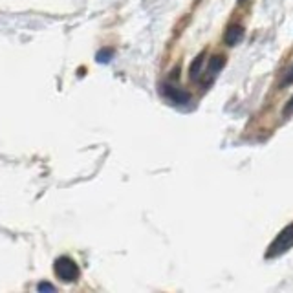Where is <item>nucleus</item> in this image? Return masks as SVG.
Returning a JSON list of instances; mask_svg holds the SVG:
<instances>
[{"label":"nucleus","instance_id":"nucleus-6","mask_svg":"<svg viewBox=\"0 0 293 293\" xmlns=\"http://www.w3.org/2000/svg\"><path fill=\"white\" fill-rule=\"evenodd\" d=\"M202 66H203V53L202 55H198V57L193 61V65H191V68H189V77L193 79V81H198L200 72H202Z\"/></svg>","mask_w":293,"mask_h":293},{"label":"nucleus","instance_id":"nucleus-2","mask_svg":"<svg viewBox=\"0 0 293 293\" xmlns=\"http://www.w3.org/2000/svg\"><path fill=\"white\" fill-rule=\"evenodd\" d=\"M53 271L61 280H66V282H73V280L79 279V267L77 264L70 259V257H61L55 260L53 264Z\"/></svg>","mask_w":293,"mask_h":293},{"label":"nucleus","instance_id":"nucleus-7","mask_svg":"<svg viewBox=\"0 0 293 293\" xmlns=\"http://www.w3.org/2000/svg\"><path fill=\"white\" fill-rule=\"evenodd\" d=\"M293 85V65L288 68V72L284 73V79L280 81V88H286V86Z\"/></svg>","mask_w":293,"mask_h":293},{"label":"nucleus","instance_id":"nucleus-10","mask_svg":"<svg viewBox=\"0 0 293 293\" xmlns=\"http://www.w3.org/2000/svg\"><path fill=\"white\" fill-rule=\"evenodd\" d=\"M290 114H293V98L288 101V104L284 106V116H290Z\"/></svg>","mask_w":293,"mask_h":293},{"label":"nucleus","instance_id":"nucleus-1","mask_svg":"<svg viewBox=\"0 0 293 293\" xmlns=\"http://www.w3.org/2000/svg\"><path fill=\"white\" fill-rule=\"evenodd\" d=\"M292 248H293V224H290V226L282 229V231L277 234V238L269 244V248H267L266 251V259L280 257V255H284Z\"/></svg>","mask_w":293,"mask_h":293},{"label":"nucleus","instance_id":"nucleus-11","mask_svg":"<svg viewBox=\"0 0 293 293\" xmlns=\"http://www.w3.org/2000/svg\"><path fill=\"white\" fill-rule=\"evenodd\" d=\"M242 2H244V0H238V4H242Z\"/></svg>","mask_w":293,"mask_h":293},{"label":"nucleus","instance_id":"nucleus-4","mask_svg":"<svg viewBox=\"0 0 293 293\" xmlns=\"http://www.w3.org/2000/svg\"><path fill=\"white\" fill-rule=\"evenodd\" d=\"M242 37H244V28L234 24V26L228 28V32L224 35V40H226L228 46H236L242 40Z\"/></svg>","mask_w":293,"mask_h":293},{"label":"nucleus","instance_id":"nucleus-5","mask_svg":"<svg viewBox=\"0 0 293 293\" xmlns=\"http://www.w3.org/2000/svg\"><path fill=\"white\" fill-rule=\"evenodd\" d=\"M224 65H226V59L222 57V55H218V57H213L211 59V63H209V68H207V83H211L213 79L220 73V70L224 68Z\"/></svg>","mask_w":293,"mask_h":293},{"label":"nucleus","instance_id":"nucleus-9","mask_svg":"<svg viewBox=\"0 0 293 293\" xmlns=\"http://www.w3.org/2000/svg\"><path fill=\"white\" fill-rule=\"evenodd\" d=\"M55 288L52 284H48V282H40L39 284V292H53Z\"/></svg>","mask_w":293,"mask_h":293},{"label":"nucleus","instance_id":"nucleus-3","mask_svg":"<svg viewBox=\"0 0 293 293\" xmlns=\"http://www.w3.org/2000/svg\"><path fill=\"white\" fill-rule=\"evenodd\" d=\"M162 92H163V96L174 104H187L191 101V96L187 92L180 90V88H176V86L172 85H163Z\"/></svg>","mask_w":293,"mask_h":293},{"label":"nucleus","instance_id":"nucleus-8","mask_svg":"<svg viewBox=\"0 0 293 293\" xmlns=\"http://www.w3.org/2000/svg\"><path fill=\"white\" fill-rule=\"evenodd\" d=\"M112 55H114V50H110V48H108V50H101V52L98 53V61L99 63H108Z\"/></svg>","mask_w":293,"mask_h":293}]
</instances>
